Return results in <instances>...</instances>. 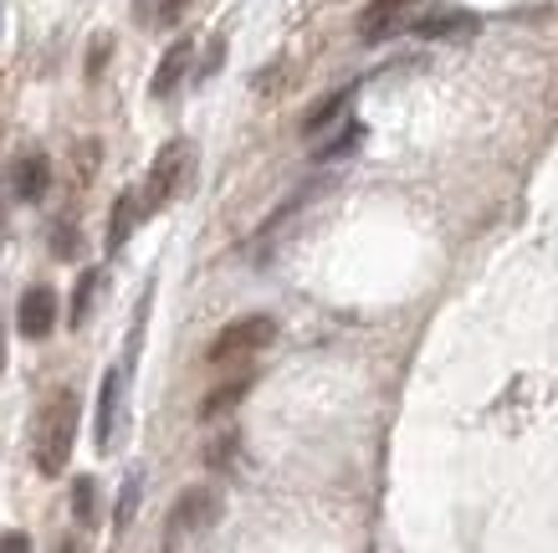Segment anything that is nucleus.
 <instances>
[{
    "label": "nucleus",
    "mask_w": 558,
    "mask_h": 553,
    "mask_svg": "<svg viewBox=\"0 0 558 553\" xmlns=\"http://www.w3.org/2000/svg\"><path fill=\"white\" fill-rule=\"evenodd\" d=\"M256 385V369H236L231 380H220V385L205 389V400H201V420H220V416H231L246 395H252Z\"/></svg>",
    "instance_id": "nucleus-8"
},
{
    "label": "nucleus",
    "mask_w": 558,
    "mask_h": 553,
    "mask_svg": "<svg viewBox=\"0 0 558 553\" xmlns=\"http://www.w3.org/2000/svg\"><path fill=\"white\" fill-rule=\"evenodd\" d=\"M16 328H21V338H47L51 328H57V292H51L47 282H36L21 292Z\"/></svg>",
    "instance_id": "nucleus-6"
},
{
    "label": "nucleus",
    "mask_w": 558,
    "mask_h": 553,
    "mask_svg": "<svg viewBox=\"0 0 558 553\" xmlns=\"http://www.w3.org/2000/svg\"><path fill=\"white\" fill-rule=\"evenodd\" d=\"M415 0H369L364 5V16H359V36L364 41H385L395 26H400V16H405Z\"/></svg>",
    "instance_id": "nucleus-9"
},
{
    "label": "nucleus",
    "mask_w": 558,
    "mask_h": 553,
    "mask_svg": "<svg viewBox=\"0 0 558 553\" xmlns=\"http://www.w3.org/2000/svg\"><path fill=\"white\" fill-rule=\"evenodd\" d=\"M134 507H138V477H129V482H123V497H119V528L134 522Z\"/></svg>",
    "instance_id": "nucleus-20"
},
{
    "label": "nucleus",
    "mask_w": 558,
    "mask_h": 553,
    "mask_svg": "<svg viewBox=\"0 0 558 553\" xmlns=\"http://www.w3.org/2000/svg\"><path fill=\"white\" fill-rule=\"evenodd\" d=\"M47 184H51L47 154H41V149L16 154V165H11V195H16L21 205H36L41 195H47Z\"/></svg>",
    "instance_id": "nucleus-7"
},
{
    "label": "nucleus",
    "mask_w": 558,
    "mask_h": 553,
    "mask_svg": "<svg viewBox=\"0 0 558 553\" xmlns=\"http://www.w3.org/2000/svg\"><path fill=\"white\" fill-rule=\"evenodd\" d=\"M190 144L185 139H174V144H165L159 149V159H154V169H149V180H144V190H138V211L144 216H154V211H165V205L180 195V184H185V175H190Z\"/></svg>",
    "instance_id": "nucleus-4"
},
{
    "label": "nucleus",
    "mask_w": 558,
    "mask_h": 553,
    "mask_svg": "<svg viewBox=\"0 0 558 553\" xmlns=\"http://www.w3.org/2000/svg\"><path fill=\"white\" fill-rule=\"evenodd\" d=\"M134 11H138V21H149V26H174V21L190 11V0H138Z\"/></svg>",
    "instance_id": "nucleus-13"
},
{
    "label": "nucleus",
    "mask_w": 558,
    "mask_h": 553,
    "mask_svg": "<svg viewBox=\"0 0 558 553\" xmlns=\"http://www.w3.org/2000/svg\"><path fill=\"white\" fill-rule=\"evenodd\" d=\"M57 553H83V549H77V543H62V549H57Z\"/></svg>",
    "instance_id": "nucleus-22"
},
{
    "label": "nucleus",
    "mask_w": 558,
    "mask_h": 553,
    "mask_svg": "<svg viewBox=\"0 0 558 553\" xmlns=\"http://www.w3.org/2000/svg\"><path fill=\"white\" fill-rule=\"evenodd\" d=\"M231 461H236V436H220V441H210V446H205V467L226 471Z\"/></svg>",
    "instance_id": "nucleus-18"
},
{
    "label": "nucleus",
    "mask_w": 558,
    "mask_h": 553,
    "mask_svg": "<svg viewBox=\"0 0 558 553\" xmlns=\"http://www.w3.org/2000/svg\"><path fill=\"white\" fill-rule=\"evenodd\" d=\"M359 139H364V129H359V123H349V129H343L339 139H328V144H323L318 159H343L349 149H359Z\"/></svg>",
    "instance_id": "nucleus-17"
},
{
    "label": "nucleus",
    "mask_w": 558,
    "mask_h": 553,
    "mask_svg": "<svg viewBox=\"0 0 558 553\" xmlns=\"http://www.w3.org/2000/svg\"><path fill=\"white\" fill-rule=\"evenodd\" d=\"M119 416H123V369H108L98 385V416H93V441L98 452H108L119 441Z\"/></svg>",
    "instance_id": "nucleus-5"
},
{
    "label": "nucleus",
    "mask_w": 558,
    "mask_h": 553,
    "mask_svg": "<svg viewBox=\"0 0 558 553\" xmlns=\"http://www.w3.org/2000/svg\"><path fill=\"white\" fill-rule=\"evenodd\" d=\"M271 338H277V318L271 313H246V318L226 323L216 338H210V349H205V364H241V359H252V353L271 349Z\"/></svg>",
    "instance_id": "nucleus-3"
},
{
    "label": "nucleus",
    "mask_w": 558,
    "mask_h": 553,
    "mask_svg": "<svg viewBox=\"0 0 558 553\" xmlns=\"http://www.w3.org/2000/svg\"><path fill=\"white\" fill-rule=\"evenodd\" d=\"M51 252L62 256V262H72V256H77V226H72V220H62V226H57V241H51Z\"/></svg>",
    "instance_id": "nucleus-19"
},
{
    "label": "nucleus",
    "mask_w": 558,
    "mask_h": 553,
    "mask_svg": "<svg viewBox=\"0 0 558 553\" xmlns=\"http://www.w3.org/2000/svg\"><path fill=\"white\" fill-rule=\"evenodd\" d=\"M421 36H451V32H476V16H461V11H451V16H430L415 26Z\"/></svg>",
    "instance_id": "nucleus-16"
},
{
    "label": "nucleus",
    "mask_w": 558,
    "mask_h": 553,
    "mask_svg": "<svg viewBox=\"0 0 558 553\" xmlns=\"http://www.w3.org/2000/svg\"><path fill=\"white\" fill-rule=\"evenodd\" d=\"M220 492L216 486H185L180 497H174V507H170V518H165V553H180L190 543V538H201V533H210L220 522Z\"/></svg>",
    "instance_id": "nucleus-2"
},
{
    "label": "nucleus",
    "mask_w": 558,
    "mask_h": 553,
    "mask_svg": "<svg viewBox=\"0 0 558 553\" xmlns=\"http://www.w3.org/2000/svg\"><path fill=\"white\" fill-rule=\"evenodd\" d=\"M138 220H144V211H138V190H123L119 201H113V216H108V252H123V241L134 236Z\"/></svg>",
    "instance_id": "nucleus-11"
},
{
    "label": "nucleus",
    "mask_w": 558,
    "mask_h": 553,
    "mask_svg": "<svg viewBox=\"0 0 558 553\" xmlns=\"http://www.w3.org/2000/svg\"><path fill=\"white\" fill-rule=\"evenodd\" d=\"M72 518L98 522V482H93V477H77V482H72Z\"/></svg>",
    "instance_id": "nucleus-14"
},
{
    "label": "nucleus",
    "mask_w": 558,
    "mask_h": 553,
    "mask_svg": "<svg viewBox=\"0 0 558 553\" xmlns=\"http://www.w3.org/2000/svg\"><path fill=\"white\" fill-rule=\"evenodd\" d=\"M349 103H354V87H339V93H328V98H323L318 108L303 118V134H323V129H328V123H333V118H339Z\"/></svg>",
    "instance_id": "nucleus-12"
},
{
    "label": "nucleus",
    "mask_w": 558,
    "mask_h": 553,
    "mask_svg": "<svg viewBox=\"0 0 558 553\" xmlns=\"http://www.w3.org/2000/svg\"><path fill=\"white\" fill-rule=\"evenodd\" d=\"M77 416H83V405L72 389L62 395H51L41 420H36V471L41 477H62L72 461V441H77Z\"/></svg>",
    "instance_id": "nucleus-1"
},
{
    "label": "nucleus",
    "mask_w": 558,
    "mask_h": 553,
    "mask_svg": "<svg viewBox=\"0 0 558 553\" xmlns=\"http://www.w3.org/2000/svg\"><path fill=\"white\" fill-rule=\"evenodd\" d=\"M0 553H32V538L26 533H0Z\"/></svg>",
    "instance_id": "nucleus-21"
},
{
    "label": "nucleus",
    "mask_w": 558,
    "mask_h": 553,
    "mask_svg": "<svg viewBox=\"0 0 558 553\" xmlns=\"http://www.w3.org/2000/svg\"><path fill=\"white\" fill-rule=\"evenodd\" d=\"M190 57H195V47H190V41H174V47L165 51V57H159V72H154V83H149V93H154V98H170L174 87L185 83Z\"/></svg>",
    "instance_id": "nucleus-10"
},
{
    "label": "nucleus",
    "mask_w": 558,
    "mask_h": 553,
    "mask_svg": "<svg viewBox=\"0 0 558 553\" xmlns=\"http://www.w3.org/2000/svg\"><path fill=\"white\" fill-rule=\"evenodd\" d=\"M102 287V272H83V282H77V292H72V328H83L87 323V308H93V298H98Z\"/></svg>",
    "instance_id": "nucleus-15"
}]
</instances>
